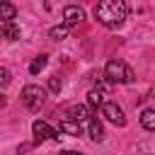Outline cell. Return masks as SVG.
<instances>
[{
  "label": "cell",
  "mask_w": 155,
  "mask_h": 155,
  "mask_svg": "<svg viewBox=\"0 0 155 155\" xmlns=\"http://www.w3.org/2000/svg\"><path fill=\"white\" fill-rule=\"evenodd\" d=\"M44 68H46V56H44V53H41V56H36V58L29 63V73H31V75H39Z\"/></svg>",
  "instance_id": "cell-14"
},
{
  "label": "cell",
  "mask_w": 155,
  "mask_h": 155,
  "mask_svg": "<svg viewBox=\"0 0 155 155\" xmlns=\"http://www.w3.org/2000/svg\"><path fill=\"white\" fill-rule=\"evenodd\" d=\"M7 104V99H5V94H0V107H5Z\"/></svg>",
  "instance_id": "cell-19"
},
{
  "label": "cell",
  "mask_w": 155,
  "mask_h": 155,
  "mask_svg": "<svg viewBox=\"0 0 155 155\" xmlns=\"http://www.w3.org/2000/svg\"><path fill=\"white\" fill-rule=\"evenodd\" d=\"M61 155H82V153H78V150H61Z\"/></svg>",
  "instance_id": "cell-18"
},
{
  "label": "cell",
  "mask_w": 155,
  "mask_h": 155,
  "mask_svg": "<svg viewBox=\"0 0 155 155\" xmlns=\"http://www.w3.org/2000/svg\"><path fill=\"white\" fill-rule=\"evenodd\" d=\"M61 87H63V82H61V78H58V75L48 80V90H51V92H56V94H58V92H61Z\"/></svg>",
  "instance_id": "cell-16"
},
{
  "label": "cell",
  "mask_w": 155,
  "mask_h": 155,
  "mask_svg": "<svg viewBox=\"0 0 155 155\" xmlns=\"http://www.w3.org/2000/svg\"><path fill=\"white\" fill-rule=\"evenodd\" d=\"M82 19H85V10H82V7H78V5H68V7L63 10V27H65V29L78 27Z\"/></svg>",
  "instance_id": "cell-6"
},
{
  "label": "cell",
  "mask_w": 155,
  "mask_h": 155,
  "mask_svg": "<svg viewBox=\"0 0 155 155\" xmlns=\"http://www.w3.org/2000/svg\"><path fill=\"white\" fill-rule=\"evenodd\" d=\"M104 78H107L109 82H119V85H131V82H136L133 70H131L121 58L107 61V65H104Z\"/></svg>",
  "instance_id": "cell-2"
},
{
  "label": "cell",
  "mask_w": 155,
  "mask_h": 155,
  "mask_svg": "<svg viewBox=\"0 0 155 155\" xmlns=\"http://www.w3.org/2000/svg\"><path fill=\"white\" fill-rule=\"evenodd\" d=\"M15 17H17V7L10 0H0V19L7 22V19H15Z\"/></svg>",
  "instance_id": "cell-11"
},
{
  "label": "cell",
  "mask_w": 155,
  "mask_h": 155,
  "mask_svg": "<svg viewBox=\"0 0 155 155\" xmlns=\"http://www.w3.org/2000/svg\"><path fill=\"white\" fill-rule=\"evenodd\" d=\"M0 34H2V39H7V41H17L22 31H19V27L15 24V19H7V22L0 24Z\"/></svg>",
  "instance_id": "cell-8"
},
{
  "label": "cell",
  "mask_w": 155,
  "mask_h": 155,
  "mask_svg": "<svg viewBox=\"0 0 155 155\" xmlns=\"http://www.w3.org/2000/svg\"><path fill=\"white\" fill-rule=\"evenodd\" d=\"M80 121H73V119H63L61 124H58V131L61 133H70V136H78L80 133Z\"/></svg>",
  "instance_id": "cell-10"
},
{
  "label": "cell",
  "mask_w": 155,
  "mask_h": 155,
  "mask_svg": "<svg viewBox=\"0 0 155 155\" xmlns=\"http://www.w3.org/2000/svg\"><path fill=\"white\" fill-rule=\"evenodd\" d=\"M128 7L124 0H97L94 5V19L107 29H119L126 22Z\"/></svg>",
  "instance_id": "cell-1"
},
{
  "label": "cell",
  "mask_w": 155,
  "mask_h": 155,
  "mask_svg": "<svg viewBox=\"0 0 155 155\" xmlns=\"http://www.w3.org/2000/svg\"><path fill=\"white\" fill-rule=\"evenodd\" d=\"M19 99H22V104L29 111H39L44 107V102H46V87H41V85H24L22 92H19Z\"/></svg>",
  "instance_id": "cell-3"
},
{
  "label": "cell",
  "mask_w": 155,
  "mask_h": 155,
  "mask_svg": "<svg viewBox=\"0 0 155 155\" xmlns=\"http://www.w3.org/2000/svg\"><path fill=\"white\" fill-rule=\"evenodd\" d=\"M65 34H68V29H65L63 24H61V27H53V29L48 31V36H51V39H56V41H61V39H65Z\"/></svg>",
  "instance_id": "cell-15"
},
{
  "label": "cell",
  "mask_w": 155,
  "mask_h": 155,
  "mask_svg": "<svg viewBox=\"0 0 155 155\" xmlns=\"http://www.w3.org/2000/svg\"><path fill=\"white\" fill-rule=\"evenodd\" d=\"M31 133H34V143H44L46 138H53V140H58L61 138V131L58 128H51L46 121H41V119H36L34 124H31Z\"/></svg>",
  "instance_id": "cell-5"
},
{
  "label": "cell",
  "mask_w": 155,
  "mask_h": 155,
  "mask_svg": "<svg viewBox=\"0 0 155 155\" xmlns=\"http://www.w3.org/2000/svg\"><path fill=\"white\" fill-rule=\"evenodd\" d=\"M102 97H104L102 90H92V92L87 94V109H90V111H97V109L102 107V102H104Z\"/></svg>",
  "instance_id": "cell-12"
},
{
  "label": "cell",
  "mask_w": 155,
  "mask_h": 155,
  "mask_svg": "<svg viewBox=\"0 0 155 155\" xmlns=\"http://www.w3.org/2000/svg\"><path fill=\"white\" fill-rule=\"evenodd\" d=\"M87 131H90V138H92L94 143H102V140H104V128H102V121H99L94 114H90V116H87Z\"/></svg>",
  "instance_id": "cell-7"
},
{
  "label": "cell",
  "mask_w": 155,
  "mask_h": 155,
  "mask_svg": "<svg viewBox=\"0 0 155 155\" xmlns=\"http://www.w3.org/2000/svg\"><path fill=\"white\" fill-rule=\"evenodd\" d=\"M99 109H102V116H104L107 121H111L114 126H119V128H121V126H126L124 109H121L116 102H111V99H109V102H102V107H99Z\"/></svg>",
  "instance_id": "cell-4"
},
{
  "label": "cell",
  "mask_w": 155,
  "mask_h": 155,
  "mask_svg": "<svg viewBox=\"0 0 155 155\" xmlns=\"http://www.w3.org/2000/svg\"><path fill=\"white\" fill-rule=\"evenodd\" d=\"M140 124L145 131H155V109H143L140 114Z\"/></svg>",
  "instance_id": "cell-13"
},
{
  "label": "cell",
  "mask_w": 155,
  "mask_h": 155,
  "mask_svg": "<svg viewBox=\"0 0 155 155\" xmlns=\"http://www.w3.org/2000/svg\"><path fill=\"white\" fill-rule=\"evenodd\" d=\"M65 114H68V119H73V121H87V116L92 114L87 107H82V104H70L68 109H65Z\"/></svg>",
  "instance_id": "cell-9"
},
{
  "label": "cell",
  "mask_w": 155,
  "mask_h": 155,
  "mask_svg": "<svg viewBox=\"0 0 155 155\" xmlns=\"http://www.w3.org/2000/svg\"><path fill=\"white\" fill-rule=\"evenodd\" d=\"M10 80H12L10 70H7V68H0V87H5V85H7Z\"/></svg>",
  "instance_id": "cell-17"
}]
</instances>
